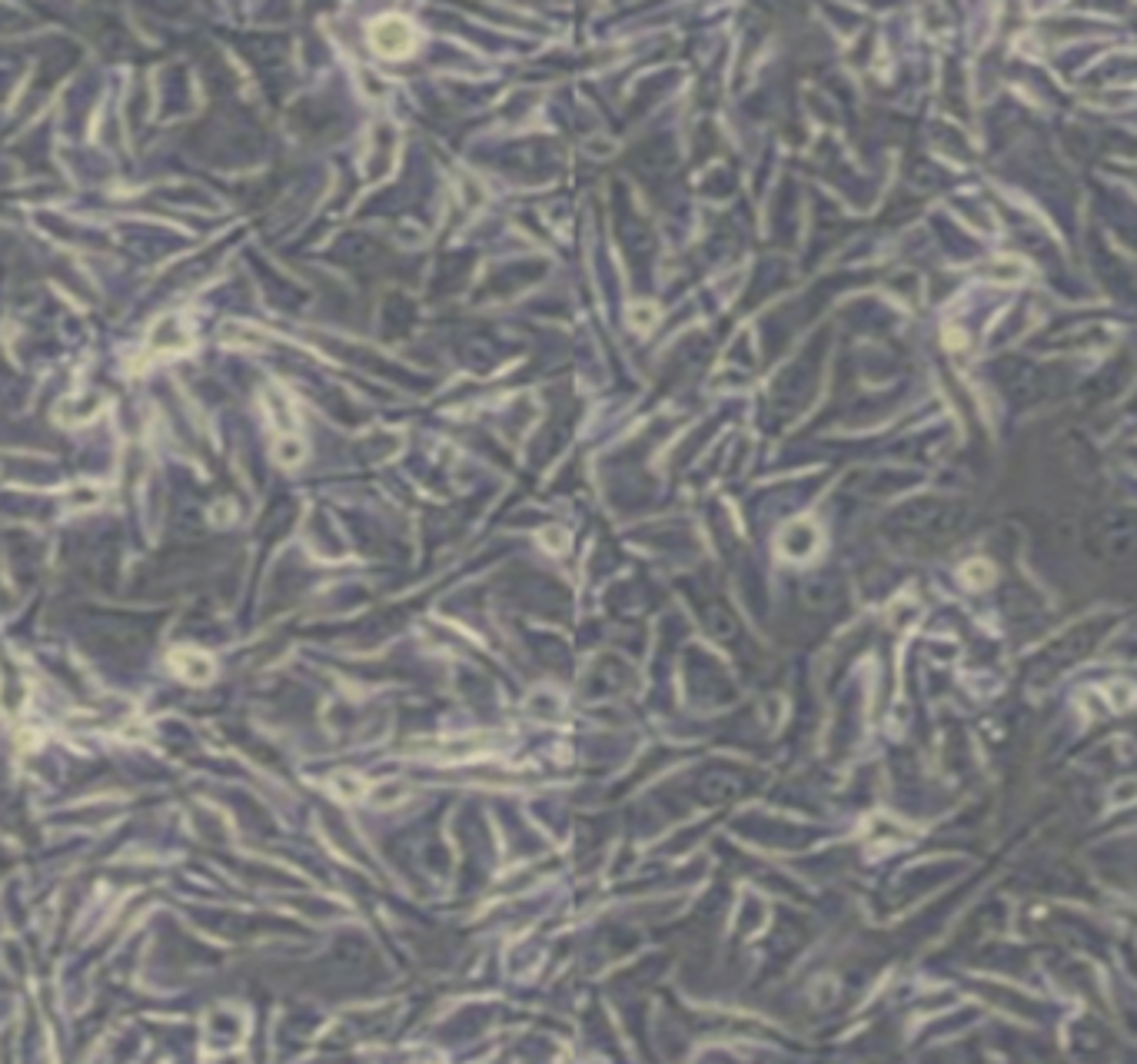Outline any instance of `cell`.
Listing matches in <instances>:
<instances>
[{
	"instance_id": "6da1fadb",
	"label": "cell",
	"mask_w": 1137,
	"mask_h": 1064,
	"mask_svg": "<svg viewBox=\"0 0 1137 1064\" xmlns=\"http://www.w3.org/2000/svg\"><path fill=\"white\" fill-rule=\"evenodd\" d=\"M370 47L386 60H400L410 57L416 50V30L406 17L400 14H386L377 24L370 27Z\"/></svg>"
},
{
	"instance_id": "7a4b0ae2",
	"label": "cell",
	"mask_w": 1137,
	"mask_h": 1064,
	"mask_svg": "<svg viewBox=\"0 0 1137 1064\" xmlns=\"http://www.w3.org/2000/svg\"><path fill=\"white\" fill-rule=\"evenodd\" d=\"M177 659H180V662H187V665H177V672H180V675H187V679H193V682H207L210 675H213V665H210L207 655L184 652V655H177Z\"/></svg>"
},
{
	"instance_id": "3957f363",
	"label": "cell",
	"mask_w": 1137,
	"mask_h": 1064,
	"mask_svg": "<svg viewBox=\"0 0 1137 1064\" xmlns=\"http://www.w3.org/2000/svg\"><path fill=\"white\" fill-rule=\"evenodd\" d=\"M656 316H659V309H656V306H646V303H642V306H636V309H632V313H629L632 327H636V330H649V327H656Z\"/></svg>"
}]
</instances>
